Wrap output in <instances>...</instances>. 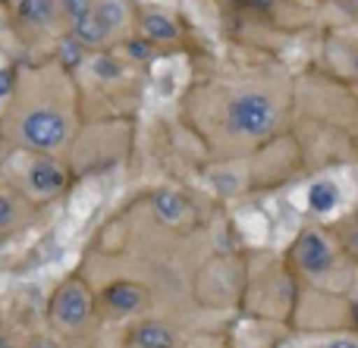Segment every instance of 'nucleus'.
Masks as SVG:
<instances>
[{"label":"nucleus","instance_id":"f3484780","mask_svg":"<svg viewBox=\"0 0 358 348\" xmlns=\"http://www.w3.org/2000/svg\"><path fill=\"white\" fill-rule=\"evenodd\" d=\"M16 82H19V69L16 66L0 69V104H3L6 98H13V91H16Z\"/></svg>","mask_w":358,"mask_h":348},{"label":"nucleus","instance_id":"f8f14e48","mask_svg":"<svg viewBox=\"0 0 358 348\" xmlns=\"http://www.w3.org/2000/svg\"><path fill=\"white\" fill-rule=\"evenodd\" d=\"M155 211L164 223H179V220L185 217V201L173 188H161V192L155 195Z\"/></svg>","mask_w":358,"mask_h":348},{"label":"nucleus","instance_id":"423d86ee","mask_svg":"<svg viewBox=\"0 0 358 348\" xmlns=\"http://www.w3.org/2000/svg\"><path fill=\"white\" fill-rule=\"evenodd\" d=\"M69 182V173L54 154H35L25 167V188H29L31 198H54L66 188Z\"/></svg>","mask_w":358,"mask_h":348},{"label":"nucleus","instance_id":"7ed1b4c3","mask_svg":"<svg viewBox=\"0 0 358 348\" xmlns=\"http://www.w3.org/2000/svg\"><path fill=\"white\" fill-rule=\"evenodd\" d=\"M13 31L25 44L31 41H60L69 35V16L60 0H0Z\"/></svg>","mask_w":358,"mask_h":348},{"label":"nucleus","instance_id":"f03ea898","mask_svg":"<svg viewBox=\"0 0 358 348\" xmlns=\"http://www.w3.org/2000/svg\"><path fill=\"white\" fill-rule=\"evenodd\" d=\"M283 104L267 88H239L223 107V129L239 142H264L280 129Z\"/></svg>","mask_w":358,"mask_h":348},{"label":"nucleus","instance_id":"20e7f679","mask_svg":"<svg viewBox=\"0 0 358 348\" xmlns=\"http://www.w3.org/2000/svg\"><path fill=\"white\" fill-rule=\"evenodd\" d=\"M346 257V248L340 245V239L330 236L321 226H308L299 232V239L289 248V261L308 280H327L336 270V264Z\"/></svg>","mask_w":358,"mask_h":348},{"label":"nucleus","instance_id":"4468645a","mask_svg":"<svg viewBox=\"0 0 358 348\" xmlns=\"http://www.w3.org/2000/svg\"><path fill=\"white\" fill-rule=\"evenodd\" d=\"M229 3H233V10L258 19H273L280 13V6H289L286 0H229Z\"/></svg>","mask_w":358,"mask_h":348},{"label":"nucleus","instance_id":"0eeeda50","mask_svg":"<svg viewBox=\"0 0 358 348\" xmlns=\"http://www.w3.org/2000/svg\"><path fill=\"white\" fill-rule=\"evenodd\" d=\"M136 29H138V35L148 38L155 47H161V44H176L179 38H182V29H179L176 19L170 16V13H164V10H155V6L138 10Z\"/></svg>","mask_w":358,"mask_h":348},{"label":"nucleus","instance_id":"dca6fc26","mask_svg":"<svg viewBox=\"0 0 358 348\" xmlns=\"http://www.w3.org/2000/svg\"><path fill=\"white\" fill-rule=\"evenodd\" d=\"M126 50H129L132 60H151V56H155V44H151L148 38H142V35L126 38Z\"/></svg>","mask_w":358,"mask_h":348},{"label":"nucleus","instance_id":"6ab92c4d","mask_svg":"<svg viewBox=\"0 0 358 348\" xmlns=\"http://www.w3.org/2000/svg\"><path fill=\"white\" fill-rule=\"evenodd\" d=\"M321 348H358V339H349V336H340V339H330V342H324Z\"/></svg>","mask_w":358,"mask_h":348},{"label":"nucleus","instance_id":"ddd939ff","mask_svg":"<svg viewBox=\"0 0 358 348\" xmlns=\"http://www.w3.org/2000/svg\"><path fill=\"white\" fill-rule=\"evenodd\" d=\"M336 201H340V192H336L334 182L321 179V182H315V186H311V192H308V204H311V211L327 213V211H334Z\"/></svg>","mask_w":358,"mask_h":348},{"label":"nucleus","instance_id":"1a4fd4ad","mask_svg":"<svg viewBox=\"0 0 358 348\" xmlns=\"http://www.w3.org/2000/svg\"><path fill=\"white\" fill-rule=\"evenodd\" d=\"M69 35H73L85 50H107L113 41H117L113 29L98 16V10H92L82 19H76V22L69 25Z\"/></svg>","mask_w":358,"mask_h":348},{"label":"nucleus","instance_id":"2eb2a0df","mask_svg":"<svg viewBox=\"0 0 358 348\" xmlns=\"http://www.w3.org/2000/svg\"><path fill=\"white\" fill-rule=\"evenodd\" d=\"M16 217H19V198L13 192H6V188H0V229L13 226Z\"/></svg>","mask_w":358,"mask_h":348},{"label":"nucleus","instance_id":"412c9836","mask_svg":"<svg viewBox=\"0 0 358 348\" xmlns=\"http://www.w3.org/2000/svg\"><path fill=\"white\" fill-rule=\"evenodd\" d=\"M25 348H57V345H54V342H48V339H31V342L25 345Z\"/></svg>","mask_w":358,"mask_h":348},{"label":"nucleus","instance_id":"39448f33","mask_svg":"<svg viewBox=\"0 0 358 348\" xmlns=\"http://www.w3.org/2000/svg\"><path fill=\"white\" fill-rule=\"evenodd\" d=\"M50 317H54V324L66 326V330L82 326L92 317V295H88V289L79 280H66L54 292V298H50Z\"/></svg>","mask_w":358,"mask_h":348},{"label":"nucleus","instance_id":"393cba45","mask_svg":"<svg viewBox=\"0 0 358 348\" xmlns=\"http://www.w3.org/2000/svg\"><path fill=\"white\" fill-rule=\"evenodd\" d=\"M315 3H330V0H315Z\"/></svg>","mask_w":358,"mask_h":348},{"label":"nucleus","instance_id":"6e6552de","mask_svg":"<svg viewBox=\"0 0 358 348\" xmlns=\"http://www.w3.org/2000/svg\"><path fill=\"white\" fill-rule=\"evenodd\" d=\"M101 301H104V308L113 314V317H132V314H138L145 305H148V292H145L142 286H136V282H113V286L104 289V295H101Z\"/></svg>","mask_w":358,"mask_h":348},{"label":"nucleus","instance_id":"5701e85b","mask_svg":"<svg viewBox=\"0 0 358 348\" xmlns=\"http://www.w3.org/2000/svg\"><path fill=\"white\" fill-rule=\"evenodd\" d=\"M289 6H308V3H315V0H286Z\"/></svg>","mask_w":358,"mask_h":348},{"label":"nucleus","instance_id":"aec40b11","mask_svg":"<svg viewBox=\"0 0 358 348\" xmlns=\"http://www.w3.org/2000/svg\"><path fill=\"white\" fill-rule=\"evenodd\" d=\"M336 3H340L352 19H358V0H336Z\"/></svg>","mask_w":358,"mask_h":348},{"label":"nucleus","instance_id":"f257e3e1","mask_svg":"<svg viewBox=\"0 0 358 348\" xmlns=\"http://www.w3.org/2000/svg\"><path fill=\"white\" fill-rule=\"evenodd\" d=\"M63 94L48 88V94H29L19 100L16 116H13V138L31 154H57L66 148L73 138V110Z\"/></svg>","mask_w":358,"mask_h":348},{"label":"nucleus","instance_id":"a211bd4d","mask_svg":"<svg viewBox=\"0 0 358 348\" xmlns=\"http://www.w3.org/2000/svg\"><path fill=\"white\" fill-rule=\"evenodd\" d=\"M346 311H349V324H352V330H358V273H355V289L346 301Z\"/></svg>","mask_w":358,"mask_h":348},{"label":"nucleus","instance_id":"b1692460","mask_svg":"<svg viewBox=\"0 0 358 348\" xmlns=\"http://www.w3.org/2000/svg\"><path fill=\"white\" fill-rule=\"evenodd\" d=\"M0 348H13V342H10V339H6V336H3V333H0Z\"/></svg>","mask_w":358,"mask_h":348},{"label":"nucleus","instance_id":"4be33fe9","mask_svg":"<svg viewBox=\"0 0 358 348\" xmlns=\"http://www.w3.org/2000/svg\"><path fill=\"white\" fill-rule=\"evenodd\" d=\"M349 73H352V79H358V50L352 54V63H349Z\"/></svg>","mask_w":358,"mask_h":348},{"label":"nucleus","instance_id":"9b49d317","mask_svg":"<svg viewBox=\"0 0 358 348\" xmlns=\"http://www.w3.org/2000/svg\"><path fill=\"white\" fill-rule=\"evenodd\" d=\"M132 345L136 348H176V336L161 320H142L132 330Z\"/></svg>","mask_w":358,"mask_h":348},{"label":"nucleus","instance_id":"9d476101","mask_svg":"<svg viewBox=\"0 0 358 348\" xmlns=\"http://www.w3.org/2000/svg\"><path fill=\"white\" fill-rule=\"evenodd\" d=\"M94 10H98V16L110 25L117 38L126 35V29H129V25H136V19H138V10H136V3H132V0H98V3H94Z\"/></svg>","mask_w":358,"mask_h":348}]
</instances>
